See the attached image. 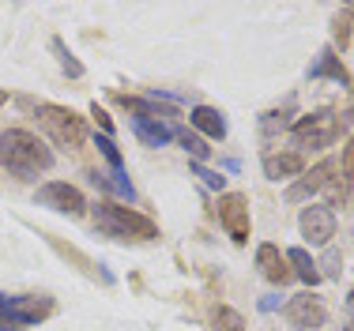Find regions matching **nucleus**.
<instances>
[{"instance_id": "obj_1", "label": "nucleus", "mask_w": 354, "mask_h": 331, "mask_svg": "<svg viewBox=\"0 0 354 331\" xmlns=\"http://www.w3.org/2000/svg\"><path fill=\"white\" fill-rule=\"evenodd\" d=\"M0 166H4L8 173L30 181V177L53 169V151H49L35 132L8 129V132H0Z\"/></svg>"}, {"instance_id": "obj_2", "label": "nucleus", "mask_w": 354, "mask_h": 331, "mask_svg": "<svg viewBox=\"0 0 354 331\" xmlns=\"http://www.w3.org/2000/svg\"><path fill=\"white\" fill-rule=\"evenodd\" d=\"M95 215V230L113 237V241H155L158 237V223L147 215H140L136 207H124V203L113 200H98L91 207Z\"/></svg>"}, {"instance_id": "obj_3", "label": "nucleus", "mask_w": 354, "mask_h": 331, "mask_svg": "<svg viewBox=\"0 0 354 331\" xmlns=\"http://www.w3.org/2000/svg\"><path fill=\"white\" fill-rule=\"evenodd\" d=\"M57 312L49 294H0V331H30Z\"/></svg>"}, {"instance_id": "obj_4", "label": "nucleus", "mask_w": 354, "mask_h": 331, "mask_svg": "<svg viewBox=\"0 0 354 331\" xmlns=\"http://www.w3.org/2000/svg\"><path fill=\"white\" fill-rule=\"evenodd\" d=\"M35 117H38V124L46 129V135L57 143V147H83L87 143V121H83L75 109L68 106H57V102H41V106L35 109Z\"/></svg>"}, {"instance_id": "obj_5", "label": "nucleus", "mask_w": 354, "mask_h": 331, "mask_svg": "<svg viewBox=\"0 0 354 331\" xmlns=\"http://www.w3.org/2000/svg\"><path fill=\"white\" fill-rule=\"evenodd\" d=\"M335 135H339V121H335L332 109H317V113L309 117H298V121L290 124V143L294 151H324L335 143Z\"/></svg>"}, {"instance_id": "obj_6", "label": "nucleus", "mask_w": 354, "mask_h": 331, "mask_svg": "<svg viewBox=\"0 0 354 331\" xmlns=\"http://www.w3.org/2000/svg\"><path fill=\"white\" fill-rule=\"evenodd\" d=\"M215 215L223 223V230L230 234L234 245H249L252 234V215H249V196L245 192H223L215 203Z\"/></svg>"}, {"instance_id": "obj_7", "label": "nucleus", "mask_w": 354, "mask_h": 331, "mask_svg": "<svg viewBox=\"0 0 354 331\" xmlns=\"http://www.w3.org/2000/svg\"><path fill=\"white\" fill-rule=\"evenodd\" d=\"M35 203L57 211V215H68V218H80L83 211H87V196H83L75 185H68V181H46L35 192Z\"/></svg>"}, {"instance_id": "obj_8", "label": "nucleus", "mask_w": 354, "mask_h": 331, "mask_svg": "<svg viewBox=\"0 0 354 331\" xmlns=\"http://www.w3.org/2000/svg\"><path fill=\"white\" fill-rule=\"evenodd\" d=\"M283 316H286L290 328L309 331V328H324L328 309H324V301H320L313 290H301V294H294V298L283 305Z\"/></svg>"}, {"instance_id": "obj_9", "label": "nucleus", "mask_w": 354, "mask_h": 331, "mask_svg": "<svg viewBox=\"0 0 354 331\" xmlns=\"http://www.w3.org/2000/svg\"><path fill=\"white\" fill-rule=\"evenodd\" d=\"M298 226H301V237H306L309 245L328 249V241L335 237V211L328 207V203H309L298 215Z\"/></svg>"}, {"instance_id": "obj_10", "label": "nucleus", "mask_w": 354, "mask_h": 331, "mask_svg": "<svg viewBox=\"0 0 354 331\" xmlns=\"http://www.w3.org/2000/svg\"><path fill=\"white\" fill-rule=\"evenodd\" d=\"M309 83H317V79H332L335 87H343V91H351L354 87V75L347 72V68H343V61H339V53H335L332 46H324L317 53V61L309 64Z\"/></svg>"}, {"instance_id": "obj_11", "label": "nucleus", "mask_w": 354, "mask_h": 331, "mask_svg": "<svg viewBox=\"0 0 354 331\" xmlns=\"http://www.w3.org/2000/svg\"><path fill=\"white\" fill-rule=\"evenodd\" d=\"M332 173H335V158H324V162H317L309 173H301L298 181L286 189V203H301V200H309L313 192L320 189H328L332 185Z\"/></svg>"}, {"instance_id": "obj_12", "label": "nucleus", "mask_w": 354, "mask_h": 331, "mask_svg": "<svg viewBox=\"0 0 354 331\" xmlns=\"http://www.w3.org/2000/svg\"><path fill=\"white\" fill-rule=\"evenodd\" d=\"M257 267H260V275H264L268 283H275V286H286L294 278V271H290V264H286V256L279 252V245H272V241H264L257 249Z\"/></svg>"}, {"instance_id": "obj_13", "label": "nucleus", "mask_w": 354, "mask_h": 331, "mask_svg": "<svg viewBox=\"0 0 354 331\" xmlns=\"http://www.w3.org/2000/svg\"><path fill=\"white\" fill-rule=\"evenodd\" d=\"M189 124H192V132L204 135V140H226V117H223V109H215V106H192Z\"/></svg>"}, {"instance_id": "obj_14", "label": "nucleus", "mask_w": 354, "mask_h": 331, "mask_svg": "<svg viewBox=\"0 0 354 331\" xmlns=\"http://www.w3.org/2000/svg\"><path fill=\"white\" fill-rule=\"evenodd\" d=\"M129 124L143 147H166L174 140V129L166 121H158V117H129Z\"/></svg>"}, {"instance_id": "obj_15", "label": "nucleus", "mask_w": 354, "mask_h": 331, "mask_svg": "<svg viewBox=\"0 0 354 331\" xmlns=\"http://www.w3.org/2000/svg\"><path fill=\"white\" fill-rule=\"evenodd\" d=\"M306 158L298 151H283V155H264V177L268 181H286V177H301Z\"/></svg>"}, {"instance_id": "obj_16", "label": "nucleus", "mask_w": 354, "mask_h": 331, "mask_svg": "<svg viewBox=\"0 0 354 331\" xmlns=\"http://www.w3.org/2000/svg\"><path fill=\"white\" fill-rule=\"evenodd\" d=\"M294 117H298V109H294V102H286L283 109H268V113L260 117V135H264V140L272 143L279 132H290Z\"/></svg>"}, {"instance_id": "obj_17", "label": "nucleus", "mask_w": 354, "mask_h": 331, "mask_svg": "<svg viewBox=\"0 0 354 331\" xmlns=\"http://www.w3.org/2000/svg\"><path fill=\"white\" fill-rule=\"evenodd\" d=\"M283 256H286V264H290V271H294V275H298V278H301V283H306V286H320V271H317V260L309 256L306 249H286Z\"/></svg>"}, {"instance_id": "obj_18", "label": "nucleus", "mask_w": 354, "mask_h": 331, "mask_svg": "<svg viewBox=\"0 0 354 331\" xmlns=\"http://www.w3.org/2000/svg\"><path fill=\"white\" fill-rule=\"evenodd\" d=\"M91 181L98 185V189H106V192H113V196H121V200H136V189H132V181H129V173H91Z\"/></svg>"}, {"instance_id": "obj_19", "label": "nucleus", "mask_w": 354, "mask_h": 331, "mask_svg": "<svg viewBox=\"0 0 354 331\" xmlns=\"http://www.w3.org/2000/svg\"><path fill=\"white\" fill-rule=\"evenodd\" d=\"M174 140L189 151L192 162H207V155H212V147H207L204 135H196V132H189V129H174Z\"/></svg>"}, {"instance_id": "obj_20", "label": "nucleus", "mask_w": 354, "mask_h": 331, "mask_svg": "<svg viewBox=\"0 0 354 331\" xmlns=\"http://www.w3.org/2000/svg\"><path fill=\"white\" fill-rule=\"evenodd\" d=\"M351 34H354V4H347V8H343V12L332 19V38H335V46H339V49L351 46ZM335 46H332V49H335Z\"/></svg>"}, {"instance_id": "obj_21", "label": "nucleus", "mask_w": 354, "mask_h": 331, "mask_svg": "<svg viewBox=\"0 0 354 331\" xmlns=\"http://www.w3.org/2000/svg\"><path fill=\"white\" fill-rule=\"evenodd\" d=\"M49 49L57 53V64L64 68V75H72V79H83V64L72 57V49L64 46V38H53V41H49Z\"/></svg>"}, {"instance_id": "obj_22", "label": "nucleus", "mask_w": 354, "mask_h": 331, "mask_svg": "<svg viewBox=\"0 0 354 331\" xmlns=\"http://www.w3.org/2000/svg\"><path fill=\"white\" fill-rule=\"evenodd\" d=\"M95 147L102 151V158L109 162V169H113V173H124V155L117 151V143L109 140V135H95Z\"/></svg>"}, {"instance_id": "obj_23", "label": "nucleus", "mask_w": 354, "mask_h": 331, "mask_svg": "<svg viewBox=\"0 0 354 331\" xmlns=\"http://www.w3.org/2000/svg\"><path fill=\"white\" fill-rule=\"evenodd\" d=\"M212 324H215V331H245V316H241L238 309H226L223 305V309H215Z\"/></svg>"}, {"instance_id": "obj_24", "label": "nucleus", "mask_w": 354, "mask_h": 331, "mask_svg": "<svg viewBox=\"0 0 354 331\" xmlns=\"http://www.w3.org/2000/svg\"><path fill=\"white\" fill-rule=\"evenodd\" d=\"M192 173H196L212 192H218V196H223V189H226V177H223V173H215V169H212V166H204V162H192Z\"/></svg>"}, {"instance_id": "obj_25", "label": "nucleus", "mask_w": 354, "mask_h": 331, "mask_svg": "<svg viewBox=\"0 0 354 331\" xmlns=\"http://www.w3.org/2000/svg\"><path fill=\"white\" fill-rule=\"evenodd\" d=\"M317 271H320V278H335V283H339V275H343V260H339V252L328 249V252H324V260L317 264Z\"/></svg>"}, {"instance_id": "obj_26", "label": "nucleus", "mask_w": 354, "mask_h": 331, "mask_svg": "<svg viewBox=\"0 0 354 331\" xmlns=\"http://www.w3.org/2000/svg\"><path fill=\"white\" fill-rule=\"evenodd\" d=\"M91 117L98 121V129H102V135H109V132H113V121H109V113H106L102 106H98V102L91 106Z\"/></svg>"}, {"instance_id": "obj_27", "label": "nucleus", "mask_w": 354, "mask_h": 331, "mask_svg": "<svg viewBox=\"0 0 354 331\" xmlns=\"http://www.w3.org/2000/svg\"><path fill=\"white\" fill-rule=\"evenodd\" d=\"M343 173H354V140L343 147Z\"/></svg>"}, {"instance_id": "obj_28", "label": "nucleus", "mask_w": 354, "mask_h": 331, "mask_svg": "<svg viewBox=\"0 0 354 331\" xmlns=\"http://www.w3.org/2000/svg\"><path fill=\"white\" fill-rule=\"evenodd\" d=\"M335 121H339V129H351V124H354V106H351V109H343V113L335 117Z\"/></svg>"}, {"instance_id": "obj_29", "label": "nucleus", "mask_w": 354, "mask_h": 331, "mask_svg": "<svg viewBox=\"0 0 354 331\" xmlns=\"http://www.w3.org/2000/svg\"><path fill=\"white\" fill-rule=\"evenodd\" d=\"M275 305H279V298H264V301H260V309H264V312H272Z\"/></svg>"}, {"instance_id": "obj_30", "label": "nucleus", "mask_w": 354, "mask_h": 331, "mask_svg": "<svg viewBox=\"0 0 354 331\" xmlns=\"http://www.w3.org/2000/svg\"><path fill=\"white\" fill-rule=\"evenodd\" d=\"M347 316H351L347 324H354V298H347Z\"/></svg>"}, {"instance_id": "obj_31", "label": "nucleus", "mask_w": 354, "mask_h": 331, "mask_svg": "<svg viewBox=\"0 0 354 331\" xmlns=\"http://www.w3.org/2000/svg\"><path fill=\"white\" fill-rule=\"evenodd\" d=\"M4 102H8V95H4V91H0V106H4Z\"/></svg>"}, {"instance_id": "obj_32", "label": "nucleus", "mask_w": 354, "mask_h": 331, "mask_svg": "<svg viewBox=\"0 0 354 331\" xmlns=\"http://www.w3.org/2000/svg\"><path fill=\"white\" fill-rule=\"evenodd\" d=\"M343 331H354V324H347V328H343Z\"/></svg>"}, {"instance_id": "obj_33", "label": "nucleus", "mask_w": 354, "mask_h": 331, "mask_svg": "<svg viewBox=\"0 0 354 331\" xmlns=\"http://www.w3.org/2000/svg\"><path fill=\"white\" fill-rule=\"evenodd\" d=\"M351 298H354V286H351Z\"/></svg>"}]
</instances>
